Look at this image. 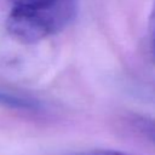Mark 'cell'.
<instances>
[{
  "mask_svg": "<svg viewBox=\"0 0 155 155\" xmlns=\"http://www.w3.org/2000/svg\"><path fill=\"white\" fill-rule=\"evenodd\" d=\"M71 155H131V154L115 150V149H90V150L79 151Z\"/></svg>",
  "mask_w": 155,
  "mask_h": 155,
  "instance_id": "5",
  "label": "cell"
},
{
  "mask_svg": "<svg viewBox=\"0 0 155 155\" xmlns=\"http://www.w3.org/2000/svg\"><path fill=\"white\" fill-rule=\"evenodd\" d=\"M0 105L8 107L12 109H24V110H36L40 108V103L34 99L1 91H0Z\"/></svg>",
  "mask_w": 155,
  "mask_h": 155,
  "instance_id": "3",
  "label": "cell"
},
{
  "mask_svg": "<svg viewBox=\"0 0 155 155\" xmlns=\"http://www.w3.org/2000/svg\"><path fill=\"white\" fill-rule=\"evenodd\" d=\"M148 44L150 59L155 64V0H153L150 15L148 18Z\"/></svg>",
  "mask_w": 155,
  "mask_h": 155,
  "instance_id": "4",
  "label": "cell"
},
{
  "mask_svg": "<svg viewBox=\"0 0 155 155\" xmlns=\"http://www.w3.org/2000/svg\"><path fill=\"white\" fill-rule=\"evenodd\" d=\"M127 124L132 132L137 133L143 140L155 148V117L144 114H131Z\"/></svg>",
  "mask_w": 155,
  "mask_h": 155,
  "instance_id": "2",
  "label": "cell"
},
{
  "mask_svg": "<svg viewBox=\"0 0 155 155\" xmlns=\"http://www.w3.org/2000/svg\"><path fill=\"white\" fill-rule=\"evenodd\" d=\"M6 30L22 44H35L62 31L75 18L78 0H10Z\"/></svg>",
  "mask_w": 155,
  "mask_h": 155,
  "instance_id": "1",
  "label": "cell"
}]
</instances>
